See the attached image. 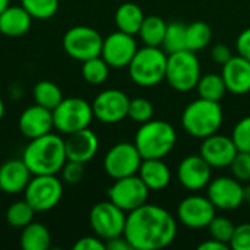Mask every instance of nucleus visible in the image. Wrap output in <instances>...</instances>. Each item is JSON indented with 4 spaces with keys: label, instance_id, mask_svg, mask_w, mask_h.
<instances>
[{
    "label": "nucleus",
    "instance_id": "f704fd0d",
    "mask_svg": "<svg viewBox=\"0 0 250 250\" xmlns=\"http://www.w3.org/2000/svg\"><path fill=\"white\" fill-rule=\"evenodd\" d=\"M127 117L132 119L133 122L142 125L154 117V105L149 100L144 97H136L130 100L129 103V110H127Z\"/></svg>",
    "mask_w": 250,
    "mask_h": 250
},
{
    "label": "nucleus",
    "instance_id": "a18cd8bd",
    "mask_svg": "<svg viewBox=\"0 0 250 250\" xmlns=\"http://www.w3.org/2000/svg\"><path fill=\"white\" fill-rule=\"evenodd\" d=\"M230 248L229 245H226V243H223V242H220V240H215V239H208L207 242H204V243H201L199 246H198V249L199 250H227Z\"/></svg>",
    "mask_w": 250,
    "mask_h": 250
},
{
    "label": "nucleus",
    "instance_id": "de8ad7c7",
    "mask_svg": "<svg viewBox=\"0 0 250 250\" xmlns=\"http://www.w3.org/2000/svg\"><path fill=\"white\" fill-rule=\"evenodd\" d=\"M10 4V0H0V13Z\"/></svg>",
    "mask_w": 250,
    "mask_h": 250
},
{
    "label": "nucleus",
    "instance_id": "4be33fe9",
    "mask_svg": "<svg viewBox=\"0 0 250 250\" xmlns=\"http://www.w3.org/2000/svg\"><path fill=\"white\" fill-rule=\"evenodd\" d=\"M221 76L229 92L234 95H245L250 92V62L240 54L233 56L223 64Z\"/></svg>",
    "mask_w": 250,
    "mask_h": 250
},
{
    "label": "nucleus",
    "instance_id": "1a4fd4ad",
    "mask_svg": "<svg viewBox=\"0 0 250 250\" xmlns=\"http://www.w3.org/2000/svg\"><path fill=\"white\" fill-rule=\"evenodd\" d=\"M103 40L104 38L95 28L86 25H76L64 32L62 45L64 53L70 59L82 63L88 59L101 56Z\"/></svg>",
    "mask_w": 250,
    "mask_h": 250
},
{
    "label": "nucleus",
    "instance_id": "9b49d317",
    "mask_svg": "<svg viewBox=\"0 0 250 250\" xmlns=\"http://www.w3.org/2000/svg\"><path fill=\"white\" fill-rule=\"evenodd\" d=\"M142 157L133 142H119L113 145L104 155L103 167L113 180L138 174Z\"/></svg>",
    "mask_w": 250,
    "mask_h": 250
},
{
    "label": "nucleus",
    "instance_id": "09e8293b",
    "mask_svg": "<svg viewBox=\"0 0 250 250\" xmlns=\"http://www.w3.org/2000/svg\"><path fill=\"white\" fill-rule=\"evenodd\" d=\"M3 116H4V103H3V100H1V97H0V122H1V119H3Z\"/></svg>",
    "mask_w": 250,
    "mask_h": 250
},
{
    "label": "nucleus",
    "instance_id": "4c0bfd02",
    "mask_svg": "<svg viewBox=\"0 0 250 250\" xmlns=\"http://www.w3.org/2000/svg\"><path fill=\"white\" fill-rule=\"evenodd\" d=\"M230 170L234 179L245 183L250 180V152L239 151L230 164Z\"/></svg>",
    "mask_w": 250,
    "mask_h": 250
},
{
    "label": "nucleus",
    "instance_id": "bb28decb",
    "mask_svg": "<svg viewBox=\"0 0 250 250\" xmlns=\"http://www.w3.org/2000/svg\"><path fill=\"white\" fill-rule=\"evenodd\" d=\"M167 22L157 15H149L145 16L142 26L138 32L141 41L145 45H151V47H161L164 37H166V31H167Z\"/></svg>",
    "mask_w": 250,
    "mask_h": 250
},
{
    "label": "nucleus",
    "instance_id": "79ce46f5",
    "mask_svg": "<svg viewBox=\"0 0 250 250\" xmlns=\"http://www.w3.org/2000/svg\"><path fill=\"white\" fill-rule=\"evenodd\" d=\"M236 48H237V53L248 59L250 62V28L243 29L239 37H237V41H236Z\"/></svg>",
    "mask_w": 250,
    "mask_h": 250
},
{
    "label": "nucleus",
    "instance_id": "39448f33",
    "mask_svg": "<svg viewBox=\"0 0 250 250\" xmlns=\"http://www.w3.org/2000/svg\"><path fill=\"white\" fill-rule=\"evenodd\" d=\"M168 54L163 47L144 45L138 48L132 62L127 66L129 76L138 86L152 88L166 79Z\"/></svg>",
    "mask_w": 250,
    "mask_h": 250
},
{
    "label": "nucleus",
    "instance_id": "c85d7f7f",
    "mask_svg": "<svg viewBox=\"0 0 250 250\" xmlns=\"http://www.w3.org/2000/svg\"><path fill=\"white\" fill-rule=\"evenodd\" d=\"M195 89L198 91L199 98H205V100H211V101H221L227 92L224 79L218 73L201 75Z\"/></svg>",
    "mask_w": 250,
    "mask_h": 250
},
{
    "label": "nucleus",
    "instance_id": "2eb2a0df",
    "mask_svg": "<svg viewBox=\"0 0 250 250\" xmlns=\"http://www.w3.org/2000/svg\"><path fill=\"white\" fill-rule=\"evenodd\" d=\"M217 208L208 196L190 195L185 198L177 207V220L188 229L201 230L209 226L217 215Z\"/></svg>",
    "mask_w": 250,
    "mask_h": 250
},
{
    "label": "nucleus",
    "instance_id": "a19ab883",
    "mask_svg": "<svg viewBox=\"0 0 250 250\" xmlns=\"http://www.w3.org/2000/svg\"><path fill=\"white\" fill-rule=\"evenodd\" d=\"M73 250H105V242L98 236H85L73 245Z\"/></svg>",
    "mask_w": 250,
    "mask_h": 250
},
{
    "label": "nucleus",
    "instance_id": "e433bc0d",
    "mask_svg": "<svg viewBox=\"0 0 250 250\" xmlns=\"http://www.w3.org/2000/svg\"><path fill=\"white\" fill-rule=\"evenodd\" d=\"M231 138L239 151L250 152V116L243 117L236 123Z\"/></svg>",
    "mask_w": 250,
    "mask_h": 250
},
{
    "label": "nucleus",
    "instance_id": "b1692460",
    "mask_svg": "<svg viewBox=\"0 0 250 250\" xmlns=\"http://www.w3.org/2000/svg\"><path fill=\"white\" fill-rule=\"evenodd\" d=\"M138 176L146 185L149 192H160L168 188L171 182L170 167L164 163V158H146L142 160Z\"/></svg>",
    "mask_w": 250,
    "mask_h": 250
},
{
    "label": "nucleus",
    "instance_id": "ddd939ff",
    "mask_svg": "<svg viewBox=\"0 0 250 250\" xmlns=\"http://www.w3.org/2000/svg\"><path fill=\"white\" fill-rule=\"evenodd\" d=\"M130 98L120 89H104L92 101L94 119L104 125H116L127 117Z\"/></svg>",
    "mask_w": 250,
    "mask_h": 250
},
{
    "label": "nucleus",
    "instance_id": "dca6fc26",
    "mask_svg": "<svg viewBox=\"0 0 250 250\" xmlns=\"http://www.w3.org/2000/svg\"><path fill=\"white\" fill-rule=\"evenodd\" d=\"M207 189H208L207 196L209 198V201L214 204L217 209L233 211L245 202V195H243L245 186L233 176L231 177L220 176L211 179Z\"/></svg>",
    "mask_w": 250,
    "mask_h": 250
},
{
    "label": "nucleus",
    "instance_id": "7ed1b4c3",
    "mask_svg": "<svg viewBox=\"0 0 250 250\" xmlns=\"http://www.w3.org/2000/svg\"><path fill=\"white\" fill-rule=\"evenodd\" d=\"M141 157L166 158L177 144V132L166 120H148L139 126L133 141Z\"/></svg>",
    "mask_w": 250,
    "mask_h": 250
},
{
    "label": "nucleus",
    "instance_id": "a878e982",
    "mask_svg": "<svg viewBox=\"0 0 250 250\" xmlns=\"http://www.w3.org/2000/svg\"><path fill=\"white\" fill-rule=\"evenodd\" d=\"M19 245L23 250H48L51 234L42 223L32 221L21 230Z\"/></svg>",
    "mask_w": 250,
    "mask_h": 250
},
{
    "label": "nucleus",
    "instance_id": "6e6552de",
    "mask_svg": "<svg viewBox=\"0 0 250 250\" xmlns=\"http://www.w3.org/2000/svg\"><path fill=\"white\" fill-rule=\"evenodd\" d=\"M63 196V182L57 174L32 176L23 190V199L35 212H47L56 208Z\"/></svg>",
    "mask_w": 250,
    "mask_h": 250
},
{
    "label": "nucleus",
    "instance_id": "6ab92c4d",
    "mask_svg": "<svg viewBox=\"0 0 250 250\" xmlns=\"http://www.w3.org/2000/svg\"><path fill=\"white\" fill-rule=\"evenodd\" d=\"M18 127L19 132L28 139L47 135L54 129L53 111L34 103L21 113L18 119Z\"/></svg>",
    "mask_w": 250,
    "mask_h": 250
},
{
    "label": "nucleus",
    "instance_id": "72a5a7b5",
    "mask_svg": "<svg viewBox=\"0 0 250 250\" xmlns=\"http://www.w3.org/2000/svg\"><path fill=\"white\" fill-rule=\"evenodd\" d=\"M161 47L167 54L185 50L186 48V25L182 22L168 23Z\"/></svg>",
    "mask_w": 250,
    "mask_h": 250
},
{
    "label": "nucleus",
    "instance_id": "4468645a",
    "mask_svg": "<svg viewBox=\"0 0 250 250\" xmlns=\"http://www.w3.org/2000/svg\"><path fill=\"white\" fill-rule=\"evenodd\" d=\"M138 48L139 47L135 40V35L117 29L103 40L101 57L107 62L110 67L123 69L129 66Z\"/></svg>",
    "mask_w": 250,
    "mask_h": 250
},
{
    "label": "nucleus",
    "instance_id": "c9c22d12",
    "mask_svg": "<svg viewBox=\"0 0 250 250\" xmlns=\"http://www.w3.org/2000/svg\"><path fill=\"white\" fill-rule=\"evenodd\" d=\"M209 230V236L215 240H220L226 245L230 246V240L234 234L236 226L233 224L231 220L226 218V217H214L212 221L208 226Z\"/></svg>",
    "mask_w": 250,
    "mask_h": 250
},
{
    "label": "nucleus",
    "instance_id": "f3484780",
    "mask_svg": "<svg viewBox=\"0 0 250 250\" xmlns=\"http://www.w3.org/2000/svg\"><path fill=\"white\" fill-rule=\"evenodd\" d=\"M239 149L231 136L220 135L218 132L202 139L199 149L201 157L212 168H226L230 167L231 161L237 155Z\"/></svg>",
    "mask_w": 250,
    "mask_h": 250
},
{
    "label": "nucleus",
    "instance_id": "20e7f679",
    "mask_svg": "<svg viewBox=\"0 0 250 250\" xmlns=\"http://www.w3.org/2000/svg\"><path fill=\"white\" fill-rule=\"evenodd\" d=\"M224 113L220 101L198 98L186 105L182 113V126L188 135L205 139L217 133L223 125Z\"/></svg>",
    "mask_w": 250,
    "mask_h": 250
},
{
    "label": "nucleus",
    "instance_id": "f03ea898",
    "mask_svg": "<svg viewBox=\"0 0 250 250\" xmlns=\"http://www.w3.org/2000/svg\"><path fill=\"white\" fill-rule=\"evenodd\" d=\"M22 160L31 170L32 176L59 174L67 161L64 139L53 132L29 139L22 152Z\"/></svg>",
    "mask_w": 250,
    "mask_h": 250
},
{
    "label": "nucleus",
    "instance_id": "c03bdc74",
    "mask_svg": "<svg viewBox=\"0 0 250 250\" xmlns=\"http://www.w3.org/2000/svg\"><path fill=\"white\" fill-rule=\"evenodd\" d=\"M105 250H133L125 236H117L114 239L105 240Z\"/></svg>",
    "mask_w": 250,
    "mask_h": 250
},
{
    "label": "nucleus",
    "instance_id": "473e14b6",
    "mask_svg": "<svg viewBox=\"0 0 250 250\" xmlns=\"http://www.w3.org/2000/svg\"><path fill=\"white\" fill-rule=\"evenodd\" d=\"M22 7L32 16L35 21H47L51 19L60 6L59 0H21Z\"/></svg>",
    "mask_w": 250,
    "mask_h": 250
},
{
    "label": "nucleus",
    "instance_id": "cd10ccee",
    "mask_svg": "<svg viewBox=\"0 0 250 250\" xmlns=\"http://www.w3.org/2000/svg\"><path fill=\"white\" fill-rule=\"evenodd\" d=\"M32 98H34V103L41 105V107H45L48 110H54L60 103L62 100L64 98L63 97V92L60 89V86L53 82V81H40L34 85L32 88Z\"/></svg>",
    "mask_w": 250,
    "mask_h": 250
},
{
    "label": "nucleus",
    "instance_id": "423d86ee",
    "mask_svg": "<svg viewBox=\"0 0 250 250\" xmlns=\"http://www.w3.org/2000/svg\"><path fill=\"white\" fill-rule=\"evenodd\" d=\"M201 75V63L195 51L185 48L168 54L166 81L174 91L190 92L196 88Z\"/></svg>",
    "mask_w": 250,
    "mask_h": 250
},
{
    "label": "nucleus",
    "instance_id": "f8f14e48",
    "mask_svg": "<svg viewBox=\"0 0 250 250\" xmlns=\"http://www.w3.org/2000/svg\"><path fill=\"white\" fill-rule=\"evenodd\" d=\"M107 196L108 201L127 214L148 202L149 189L138 174H133L114 180L107 190Z\"/></svg>",
    "mask_w": 250,
    "mask_h": 250
},
{
    "label": "nucleus",
    "instance_id": "2f4dec72",
    "mask_svg": "<svg viewBox=\"0 0 250 250\" xmlns=\"http://www.w3.org/2000/svg\"><path fill=\"white\" fill-rule=\"evenodd\" d=\"M110 69L111 67L107 64V62L101 56H97L82 62L81 73L85 82H88L89 85H101L108 79Z\"/></svg>",
    "mask_w": 250,
    "mask_h": 250
},
{
    "label": "nucleus",
    "instance_id": "49530a36",
    "mask_svg": "<svg viewBox=\"0 0 250 250\" xmlns=\"http://www.w3.org/2000/svg\"><path fill=\"white\" fill-rule=\"evenodd\" d=\"M243 195H245V202H249L250 204V186H246V188H245Z\"/></svg>",
    "mask_w": 250,
    "mask_h": 250
},
{
    "label": "nucleus",
    "instance_id": "9d476101",
    "mask_svg": "<svg viewBox=\"0 0 250 250\" xmlns=\"http://www.w3.org/2000/svg\"><path fill=\"white\" fill-rule=\"evenodd\" d=\"M126 215L127 214L111 201H103L92 207L89 212V226L94 234L105 242L123 236Z\"/></svg>",
    "mask_w": 250,
    "mask_h": 250
},
{
    "label": "nucleus",
    "instance_id": "5701e85b",
    "mask_svg": "<svg viewBox=\"0 0 250 250\" xmlns=\"http://www.w3.org/2000/svg\"><path fill=\"white\" fill-rule=\"evenodd\" d=\"M32 21L22 4H9L0 13V34L10 38L22 37L31 29Z\"/></svg>",
    "mask_w": 250,
    "mask_h": 250
},
{
    "label": "nucleus",
    "instance_id": "58836bf2",
    "mask_svg": "<svg viewBox=\"0 0 250 250\" xmlns=\"http://www.w3.org/2000/svg\"><path fill=\"white\" fill-rule=\"evenodd\" d=\"M85 164L78 163V161H70L67 160L63 166V168L60 170L62 173V180L67 185H78L82 182L83 176H85Z\"/></svg>",
    "mask_w": 250,
    "mask_h": 250
},
{
    "label": "nucleus",
    "instance_id": "393cba45",
    "mask_svg": "<svg viewBox=\"0 0 250 250\" xmlns=\"http://www.w3.org/2000/svg\"><path fill=\"white\" fill-rule=\"evenodd\" d=\"M144 19H145L144 10L141 9L139 4L132 3V1H126L120 4L114 13L116 28L130 35H138Z\"/></svg>",
    "mask_w": 250,
    "mask_h": 250
},
{
    "label": "nucleus",
    "instance_id": "37998d69",
    "mask_svg": "<svg viewBox=\"0 0 250 250\" xmlns=\"http://www.w3.org/2000/svg\"><path fill=\"white\" fill-rule=\"evenodd\" d=\"M211 57L215 63L223 66L224 63H227L233 57V53H231V48L227 47L226 44H217L211 50Z\"/></svg>",
    "mask_w": 250,
    "mask_h": 250
},
{
    "label": "nucleus",
    "instance_id": "f257e3e1",
    "mask_svg": "<svg viewBox=\"0 0 250 250\" xmlns=\"http://www.w3.org/2000/svg\"><path fill=\"white\" fill-rule=\"evenodd\" d=\"M123 236L133 250L164 249L177 236V221L166 208L146 202L127 212Z\"/></svg>",
    "mask_w": 250,
    "mask_h": 250
},
{
    "label": "nucleus",
    "instance_id": "ea45409f",
    "mask_svg": "<svg viewBox=\"0 0 250 250\" xmlns=\"http://www.w3.org/2000/svg\"><path fill=\"white\" fill-rule=\"evenodd\" d=\"M230 249L250 250V223L236 226L234 234L230 240Z\"/></svg>",
    "mask_w": 250,
    "mask_h": 250
},
{
    "label": "nucleus",
    "instance_id": "0eeeda50",
    "mask_svg": "<svg viewBox=\"0 0 250 250\" xmlns=\"http://www.w3.org/2000/svg\"><path fill=\"white\" fill-rule=\"evenodd\" d=\"M92 119V104L79 97L63 98L62 103L53 110L54 129L63 135L89 127Z\"/></svg>",
    "mask_w": 250,
    "mask_h": 250
},
{
    "label": "nucleus",
    "instance_id": "7c9ffc66",
    "mask_svg": "<svg viewBox=\"0 0 250 250\" xmlns=\"http://www.w3.org/2000/svg\"><path fill=\"white\" fill-rule=\"evenodd\" d=\"M34 215H35V209L25 201H15L13 204H10L4 212V218L6 223L18 230H22L23 227H26L29 223L34 221Z\"/></svg>",
    "mask_w": 250,
    "mask_h": 250
},
{
    "label": "nucleus",
    "instance_id": "aec40b11",
    "mask_svg": "<svg viewBox=\"0 0 250 250\" xmlns=\"http://www.w3.org/2000/svg\"><path fill=\"white\" fill-rule=\"evenodd\" d=\"M98 148H100L98 136L89 127L66 135L64 149H66V157L70 161L86 164L97 155Z\"/></svg>",
    "mask_w": 250,
    "mask_h": 250
},
{
    "label": "nucleus",
    "instance_id": "412c9836",
    "mask_svg": "<svg viewBox=\"0 0 250 250\" xmlns=\"http://www.w3.org/2000/svg\"><path fill=\"white\" fill-rule=\"evenodd\" d=\"M31 177L32 173L22 158L7 160L0 166V190L6 195L23 193Z\"/></svg>",
    "mask_w": 250,
    "mask_h": 250
},
{
    "label": "nucleus",
    "instance_id": "c756f323",
    "mask_svg": "<svg viewBox=\"0 0 250 250\" xmlns=\"http://www.w3.org/2000/svg\"><path fill=\"white\" fill-rule=\"evenodd\" d=\"M212 40V29L204 21H196L186 25V48L190 51H201Z\"/></svg>",
    "mask_w": 250,
    "mask_h": 250
},
{
    "label": "nucleus",
    "instance_id": "a211bd4d",
    "mask_svg": "<svg viewBox=\"0 0 250 250\" xmlns=\"http://www.w3.org/2000/svg\"><path fill=\"white\" fill-rule=\"evenodd\" d=\"M177 179L185 189L198 192L209 185L212 179V167L201 157V154L188 155L179 163Z\"/></svg>",
    "mask_w": 250,
    "mask_h": 250
}]
</instances>
